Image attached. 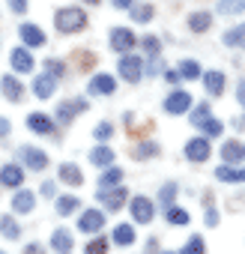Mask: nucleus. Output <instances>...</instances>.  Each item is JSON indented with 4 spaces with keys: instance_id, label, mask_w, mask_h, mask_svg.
Instances as JSON below:
<instances>
[{
    "instance_id": "nucleus-50",
    "label": "nucleus",
    "mask_w": 245,
    "mask_h": 254,
    "mask_svg": "<svg viewBox=\"0 0 245 254\" xmlns=\"http://www.w3.org/2000/svg\"><path fill=\"white\" fill-rule=\"evenodd\" d=\"M132 3H135V0H114V6H117V9H129Z\"/></svg>"
},
{
    "instance_id": "nucleus-19",
    "label": "nucleus",
    "mask_w": 245,
    "mask_h": 254,
    "mask_svg": "<svg viewBox=\"0 0 245 254\" xmlns=\"http://www.w3.org/2000/svg\"><path fill=\"white\" fill-rule=\"evenodd\" d=\"M57 177H60V183H66V186H72V189H78V186L84 183V174L78 171V165H69V162L60 165V174H57Z\"/></svg>"
},
{
    "instance_id": "nucleus-27",
    "label": "nucleus",
    "mask_w": 245,
    "mask_h": 254,
    "mask_svg": "<svg viewBox=\"0 0 245 254\" xmlns=\"http://www.w3.org/2000/svg\"><path fill=\"white\" fill-rule=\"evenodd\" d=\"M114 242L117 245H132L135 242V227L132 224H117L114 227Z\"/></svg>"
},
{
    "instance_id": "nucleus-42",
    "label": "nucleus",
    "mask_w": 245,
    "mask_h": 254,
    "mask_svg": "<svg viewBox=\"0 0 245 254\" xmlns=\"http://www.w3.org/2000/svg\"><path fill=\"white\" fill-rule=\"evenodd\" d=\"M111 132H114V126H111V123H99L93 135H96L99 141H105V138H111Z\"/></svg>"
},
{
    "instance_id": "nucleus-3",
    "label": "nucleus",
    "mask_w": 245,
    "mask_h": 254,
    "mask_svg": "<svg viewBox=\"0 0 245 254\" xmlns=\"http://www.w3.org/2000/svg\"><path fill=\"white\" fill-rule=\"evenodd\" d=\"M135 33L129 30V27H114L111 30V48L117 51V54H129L132 48H135Z\"/></svg>"
},
{
    "instance_id": "nucleus-36",
    "label": "nucleus",
    "mask_w": 245,
    "mask_h": 254,
    "mask_svg": "<svg viewBox=\"0 0 245 254\" xmlns=\"http://www.w3.org/2000/svg\"><path fill=\"white\" fill-rule=\"evenodd\" d=\"M122 183V171L120 168H108L105 174H102V189L105 186H120Z\"/></svg>"
},
{
    "instance_id": "nucleus-18",
    "label": "nucleus",
    "mask_w": 245,
    "mask_h": 254,
    "mask_svg": "<svg viewBox=\"0 0 245 254\" xmlns=\"http://www.w3.org/2000/svg\"><path fill=\"white\" fill-rule=\"evenodd\" d=\"M24 183V171L18 165H6L3 171H0V186H9V189H18Z\"/></svg>"
},
{
    "instance_id": "nucleus-44",
    "label": "nucleus",
    "mask_w": 245,
    "mask_h": 254,
    "mask_svg": "<svg viewBox=\"0 0 245 254\" xmlns=\"http://www.w3.org/2000/svg\"><path fill=\"white\" fill-rule=\"evenodd\" d=\"M203 221H206V227H215V224H218V212H215V209H206V218H203Z\"/></svg>"
},
{
    "instance_id": "nucleus-20",
    "label": "nucleus",
    "mask_w": 245,
    "mask_h": 254,
    "mask_svg": "<svg viewBox=\"0 0 245 254\" xmlns=\"http://www.w3.org/2000/svg\"><path fill=\"white\" fill-rule=\"evenodd\" d=\"M212 27V15L209 12H191L188 15V30L191 33H206Z\"/></svg>"
},
{
    "instance_id": "nucleus-47",
    "label": "nucleus",
    "mask_w": 245,
    "mask_h": 254,
    "mask_svg": "<svg viewBox=\"0 0 245 254\" xmlns=\"http://www.w3.org/2000/svg\"><path fill=\"white\" fill-rule=\"evenodd\" d=\"M203 117H206V105H200V108H197V111H194V114H191V123H194V126H197V123H200V120H203Z\"/></svg>"
},
{
    "instance_id": "nucleus-40",
    "label": "nucleus",
    "mask_w": 245,
    "mask_h": 254,
    "mask_svg": "<svg viewBox=\"0 0 245 254\" xmlns=\"http://www.w3.org/2000/svg\"><path fill=\"white\" fill-rule=\"evenodd\" d=\"M45 72L54 75V78H60V75H66V66L60 60H45Z\"/></svg>"
},
{
    "instance_id": "nucleus-24",
    "label": "nucleus",
    "mask_w": 245,
    "mask_h": 254,
    "mask_svg": "<svg viewBox=\"0 0 245 254\" xmlns=\"http://www.w3.org/2000/svg\"><path fill=\"white\" fill-rule=\"evenodd\" d=\"M36 206V197H33V191H27V189H21L15 197H12V209L15 212H30Z\"/></svg>"
},
{
    "instance_id": "nucleus-26",
    "label": "nucleus",
    "mask_w": 245,
    "mask_h": 254,
    "mask_svg": "<svg viewBox=\"0 0 245 254\" xmlns=\"http://www.w3.org/2000/svg\"><path fill=\"white\" fill-rule=\"evenodd\" d=\"M224 45L230 48H245V24H236L224 33Z\"/></svg>"
},
{
    "instance_id": "nucleus-39",
    "label": "nucleus",
    "mask_w": 245,
    "mask_h": 254,
    "mask_svg": "<svg viewBox=\"0 0 245 254\" xmlns=\"http://www.w3.org/2000/svg\"><path fill=\"white\" fill-rule=\"evenodd\" d=\"M141 45H144V48H147V54H153V57L162 51V42H159L156 36H144V39H141Z\"/></svg>"
},
{
    "instance_id": "nucleus-38",
    "label": "nucleus",
    "mask_w": 245,
    "mask_h": 254,
    "mask_svg": "<svg viewBox=\"0 0 245 254\" xmlns=\"http://www.w3.org/2000/svg\"><path fill=\"white\" fill-rule=\"evenodd\" d=\"M183 254H203V239H200V236H191V239L185 242Z\"/></svg>"
},
{
    "instance_id": "nucleus-31",
    "label": "nucleus",
    "mask_w": 245,
    "mask_h": 254,
    "mask_svg": "<svg viewBox=\"0 0 245 254\" xmlns=\"http://www.w3.org/2000/svg\"><path fill=\"white\" fill-rule=\"evenodd\" d=\"M0 230H3L6 239H18V236H21V227H18V221H15L12 215H3V218H0Z\"/></svg>"
},
{
    "instance_id": "nucleus-25",
    "label": "nucleus",
    "mask_w": 245,
    "mask_h": 254,
    "mask_svg": "<svg viewBox=\"0 0 245 254\" xmlns=\"http://www.w3.org/2000/svg\"><path fill=\"white\" fill-rule=\"evenodd\" d=\"M90 162L99 165V168H108V165L114 162V150L105 147V144H102V147H93V150H90Z\"/></svg>"
},
{
    "instance_id": "nucleus-32",
    "label": "nucleus",
    "mask_w": 245,
    "mask_h": 254,
    "mask_svg": "<svg viewBox=\"0 0 245 254\" xmlns=\"http://www.w3.org/2000/svg\"><path fill=\"white\" fill-rule=\"evenodd\" d=\"M129 12H132V21H138V24H144V21H150L153 18V6L150 3H141V6H129Z\"/></svg>"
},
{
    "instance_id": "nucleus-14",
    "label": "nucleus",
    "mask_w": 245,
    "mask_h": 254,
    "mask_svg": "<svg viewBox=\"0 0 245 254\" xmlns=\"http://www.w3.org/2000/svg\"><path fill=\"white\" fill-rule=\"evenodd\" d=\"M200 78H203V87H206L209 96H221L224 93V72L212 69V72H203Z\"/></svg>"
},
{
    "instance_id": "nucleus-12",
    "label": "nucleus",
    "mask_w": 245,
    "mask_h": 254,
    "mask_svg": "<svg viewBox=\"0 0 245 254\" xmlns=\"http://www.w3.org/2000/svg\"><path fill=\"white\" fill-rule=\"evenodd\" d=\"M21 159L27 162L30 171H45L48 168V156L42 150H36V147H21Z\"/></svg>"
},
{
    "instance_id": "nucleus-45",
    "label": "nucleus",
    "mask_w": 245,
    "mask_h": 254,
    "mask_svg": "<svg viewBox=\"0 0 245 254\" xmlns=\"http://www.w3.org/2000/svg\"><path fill=\"white\" fill-rule=\"evenodd\" d=\"M24 254H45V245H39V242H30V245L24 248Z\"/></svg>"
},
{
    "instance_id": "nucleus-53",
    "label": "nucleus",
    "mask_w": 245,
    "mask_h": 254,
    "mask_svg": "<svg viewBox=\"0 0 245 254\" xmlns=\"http://www.w3.org/2000/svg\"><path fill=\"white\" fill-rule=\"evenodd\" d=\"M84 3H93V6H96V3H99V0H84Z\"/></svg>"
},
{
    "instance_id": "nucleus-8",
    "label": "nucleus",
    "mask_w": 245,
    "mask_h": 254,
    "mask_svg": "<svg viewBox=\"0 0 245 254\" xmlns=\"http://www.w3.org/2000/svg\"><path fill=\"white\" fill-rule=\"evenodd\" d=\"M129 209H132V218H135V221H141V224H150V221H153V200H147L144 194L132 197Z\"/></svg>"
},
{
    "instance_id": "nucleus-6",
    "label": "nucleus",
    "mask_w": 245,
    "mask_h": 254,
    "mask_svg": "<svg viewBox=\"0 0 245 254\" xmlns=\"http://www.w3.org/2000/svg\"><path fill=\"white\" fill-rule=\"evenodd\" d=\"M93 96H111L114 90H117V81H114V75H108V72H99V75H93L90 78V87H87Z\"/></svg>"
},
{
    "instance_id": "nucleus-4",
    "label": "nucleus",
    "mask_w": 245,
    "mask_h": 254,
    "mask_svg": "<svg viewBox=\"0 0 245 254\" xmlns=\"http://www.w3.org/2000/svg\"><path fill=\"white\" fill-rule=\"evenodd\" d=\"M147 72V66H144V60L141 57H132V54H122V60H120V75L126 78V81H141V75Z\"/></svg>"
},
{
    "instance_id": "nucleus-35",
    "label": "nucleus",
    "mask_w": 245,
    "mask_h": 254,
    "mask_svg": "<svg viewBox=\"0 0 245 254\" xmlns=\"http://www.w3.org/2000/svg\"><path fill=\"white\" fill-rule=\"evenodd\" d=\"M174 197H177V183H168V186H162V191H159V200H162V206L168 209V206H174Z\"/></svg>"
},
{
    "instance_id": "nucleus-41",
    "label": "nucleus",
    "mask_w": 245,
    "mask_h": 254,
    "mask_svg": "<svg viewBox=\"0 0 245 254\" xmlns=\"http://www.w3.org/2000/svg\"><path fill=\"white\" fill-rule=\"evenodd\" d=\"M156 153H159L156 144H141V147L135 150V159H150V156H156Z\"/></svg>"
},
{
    "instance_id": "nucleus-23",
    "label": "nucleus",
    "mask_w": 245,
    "mask_h": 254,
    "mask_svg": "<svg viewBox=\"0 0 245 254\" xmlns=\"http://www.w3.org/2000/svg\"><path fill=\"white\" fill-rule=\"evenodd\" d=\"M245 156V147L239 144V141H227L224 147H221V159H224V165H233V162H239Z\"/></svg>"
},
{
    "instance_id": "nucleus-22",
    "label": "nucleus",
    "mask_w": 245,
    "mask_h": 254,
    "mask_svg": "<svg viewBox=\"0 0 245 254\" xmlns=\"http://www.w3.org/2000/svg\"><path fill=\"white\" fill-rule=\"evenodd\" d=\"M9 60H12V69H15V72H30V69H33V57H30V51H24V48H15Z\"/></svg>"
},
{
    "instance_id": "nucleus-43",
    "label": "nucleus",
    "mask_w": 245,
    "mask_h": 254,
    "mask_svg": "<svg viewBox=\"0 0 245 254\" xmlns=\"http://www.w3.org/2000/svg\"><path fill=\"white\" fill-rule=\"evenodd\" d=\"M236 102H239V105L245 108V78H242V81L236 84Z\"/></svg>"
},
{
    "instance_id": "nucleus-28",
    "label": "nucleus",
    "mask_w": 245,
    "mask_h": 254,
    "mask_svg": "<svg viewBox=\"0 0 245 254\" xmlns=\"http://www.w3.org/2000/svg\"><path fill=\"white\" fill-rule=\"evenodd\" d=\"M245 12V0H218V15H239Z\"/></svg>"
},
{
    "instance_id": "nucleus-21",
    "label": "nucleus",
    "mask_w": 245,
    "mask_h": 254,
    "mask_svg": "<svg viewBox=\"0 0 245 254\" xmlns=\"http://www.w3.org/2000/svg\"><path fill=\"white\" fill-rule=\"evenodd\" d=\"M215 177L221 183H245V168H230V165H221L215 168Z\"/></svg>"
},
{
    "instance_id": "nucleus-52",
    "label": "nucleus",
    "mask_w": 245,
    "mask_h": 254,
    "mask_svg": "<svg viewBox=\"0 0 245 254\" xmlns=\"http://www.w3.org/2000/svg\"><path fill=\"white\" fill-rule=\"evenodd\" d=\"M233 126H236V129H245V117H242V120H236Z\"/></svg>"
},
{
    "instance_id": "nucleus-10",
    "label": "nucleus",
    "mask_w": 245,
    "mask_h": 254,
    "mask_svg": "<svg viewBox=\"0 0 245 254\" xmlns=\"http://www.w3.org/2000/svg\"><path fill=\"white\" fill-rule=\"evenodd\" d=\"M0 90H3V96H6L9 102H21V99H24V84H21L15 75H3Z\"/></svg>"
},
{
    "instance_id": "nucleus-2",
    "label": "nucleus",
    "mask_w": 245,
    "mask_h": 254,
    "mask_svg": "<svg viewBox=\"0 0 245 254\" xmlns=\"http://www.w3.org/2000/svg\"><path fill=\"white\" fill-rule=\"evenodd\" d=\"M126 197H129V191L122 189V186H105V189L99 191V200H102L111 212H117V209L126 206Z\"/></svg>"
},
{
    "instance_id": "nucleus-13",
    "label": "nucleus",
    "mask_w": 245,
    "mask_h": 254,
    "mask_svg": "<svg viewBox=\"0 0 245 254\" xmlns=\"http://www.w3.org/2000/svg\"><path fill=\"white\" fill-rule=\"evenodd\" d=\"M18 33H21V42H24L27 48H39V45H45V33H42L36 24H30V21H27V24H21V30H18Z\"/></svg>"
},
{
    "instance_id": "nucleus-16",
    "label": "nucleus",
    "mask_w": 245,
    "mask_h": 254,
    "mask_svg": "<svg viewBox=\"0 0 245 254\" xmlns=\"http://www.w3.org/2000/svg\"><path fill=\"white\" fill-rule=\"evenodd\" d=\"M84 108H87V102H84V99H78V102H63V105L57 108V120L69 126V123H72V120H75Z\"/></svg>"
},
{
    "instance_id": "nucleus-15",
    "label": "nucleus",
    "mask_w": 245,
    "mask_h": 254,
    "mask_svg": "<svg viewBox=\"0 0 245 254\" xmlns=\"http://www.w3.org/2000/svg\"><path fill=\"white\" fill-rule=\"evenodd\" d=\"M54 87H57V78L54 75H39L36 81H33V93H36V99H51L54 96Z\"/></svg>"
},
{
    "instance_id": "nucleus-37",
    "label": "nucleus",
    "mask_w": 245,
    "mask_h": 254,
    "mask_svg": "<svg viewBox=\"0 0 245 254\" xmlns=\"http://www.w3.org/2000/svg\"><path fill=\"white\" fill-rule=\"evenodd\" d=\"M108 251V239H102V236H96L87 248H84V254H105Z\"/></svg>"
},
{
    "instance_id": "nucleus-49",
    "label": "nucleus",
    "mask_w": 245,
    "mask_h": 254,
    "mask_svg": "<svg viewBox=\"0 0 245 254\" xmlns=\"http://www.w3.org/2000/svg\"><path fill=\"white\" fill-rule=\"evenodd\" d=\"M6 135H9V120L0 117V138H6Z\"/></svg>"
},
{
    "instance_id": "nucleus-1",
    "label": "nucleus",
    "mask_w": 245,
    "mask_h": 254,
    "mask_svg": "<svg viewBox=\"0 0 245 254\" xmlns=\"http://www.w3.org/2000/svg\"><path fill=\"white\" fill-rule=\"evenodd\" d=\"M54 24H57L60 33H81V30L87 27V15H84V9H78V6L60 9V12L54 15Z\"/></svg>"
},
{
    "instance_id": "nucleus-7",
    "label": "nucleus",
    "mask_w": 245,
    "mask_h": 254,
    "mask_svg": "<svg viewBox=\"0 0 245 254\" xmlns=\"http://www.w3.org/2000/svg\"><path fill=\"white\" fill-rule=\"evenodd\" d=\"M209 138H191L188 144H185V159L188 162H206L209 159Z\"/></svg>"
},
{
    "instance_id": "nucleus-11",
    "label": "nucleus",
    "mask_w": 245,
    "mask_h": 254,
    "mask_svg": "<svg viewBox=\"0 0 245 254\" xmlns=\"http://www.w3.org/2000/svg\"><path fill=\"white\" fill-rule=\"evenodd\" d=\"M27 126H30V132H36V135H51L54 132V120L48 114H39V111H33L27 117Z\"/></svg>"
},
{
    "instance_id": "nucleus-54",
    "label": "nucleus",
    "mask_w": 245,
    "mask_h": 254,
    "mask_svg": "<svg viewBox=\"0 0 245 254\" xmlns=\"http://www.w3.org/2000/svg\"><path fill=\"white\" fill-rule=\"evenodd\" d=\"M165 254H174V251H165Z\"/></svg>"
},
{
    "instance_id": "nucleus-17",
    "label": "nucleus",
    "mask_w": 245,
    "mask_h": 254,
    "mask_svg": "<svg viewBox=\"0 0 245 254\" xmlns=\"http://www.w3.org/2000/svg\"><path fill=\"white\" fill-rule=\"evenodd\" d=\"M72 245H75L72 233H69L66 227H57V230H54V236H51V248H54L57 254H69V251H72Z\"/></svg>"
},
{
    "instance_id": "nucleus-55",
    "label": "nucleus",
    "mask_w": 245,
    "mask_h": 254,
    "mask_svg": "<svg viewBox=\"0 0 245 254\" xmlns=\"http://www.w3.org/2000/svg\"><path fill=\"white\" fill-rule=\"evenodd\" d=\"M0 254H6V251H0Z\"/></svg>"
},
{
    "instance_id": "nucleus-29",
    "label": "nucleus",
    "mask_w": 245,
    "mask_h": 254,
    "mask_svg": "<svg viewBox=\"0 0 245 254\" xmlns=\"http://www.w3.org/2000/svg\"><path fill=\"white\" fill-rule=\"evenodd\" d=\"M197 126H200V129L206 132V138H218V135L224 132V126H221V120H215V117H203V120H200Z\"/></svg>"
},
{
    "instance_id": "nucleus-51",
    "label": "nucleus",
    "mask_w": 245,
    "mask_h": 254,
    "mask_svg": "<svg viewBox=\"0 0 245 254\" xmlns=\"http://www.w3.org/2000/svg\"><path fill=\"white\" fill-rule=\"evenodd\" d=\"M42 194L51 197V194H54V183H42Z\"/></svg>"
},
{
    "instance_id": "nucleus-5",
    "label": "nucleus",
    "mask_w": 245,
    "mask_h": 254,
    "mask_svg": "<svg viewBox=\"0 0 245 254\" xmlns=\"http://www.w3.org/2000/svg\"><path fill=\"white\" fill-rule=\"evenodd\" d=\"M165 111L174 114V117L188 114V111H191V93H185V90H174V93L165 99Z\"/></svg>"
},
{
    "instance_id": "nucleus-48",
    "label": "nucleus",
    "mask_w": 245,
    "mask_h": 254,
    "mask_svg": "<svg viewBox=\"0 0 245 254\" xmlns=\"http://www.w3.org/2000/svg\"><path fill=\"white\" fill-rule=\"evenodd\" d=\"M15 12H27V0H9Z\"/></svg>"
},
{
    "instance_id": "nucleus-30",
    "label": "nucleus",
    "mask_w": 245,
    "mask_h": 254,
    "mask_svg": "<svg viewBox=\"0 0 245 254\" xmlns=\"http://www.w3.org/2000/svg\"><path fill=\"white\" fill-rule=\"evenodd\" d=\"M180 75H183L185 81H197L203 72H200V63H197V60H183V63H180Z\"/></svg>"
},
{
    "instance_id": "nucleus-9",
    "label": "nucleus",
    "mask_w": 245,
    "mask_h": 254,
    "mask_svg": "<svg viewBox=\"0 0 245 254\" xmlns=\"http://www.w3.org/2000/svg\"><path fill=\"white\" fill-rule=\"evenodd\" d=\"M78 227H81L84 233H99V230L105 227V212H102V209H87V212L81 215Z\"/></svg>"
},
{
    "instance_id": "nucleus-34",
    "label": "nucleus",
    "mask_w": 245,
    "mask_h": 254,
    "mask_svg": "<svg viewBox=\"0 0 245 254\" xmlns=\"http://www.w3.org/2000/svg\"><path fill=\"white\" fill-rule=\"evenodd\" d=\"M75 209H78V197H69V194L57 197V212H60V215H72Z\"/></svg>"
},
{
    "instance_id": "nucleus-33",
    "label": "nucleus",
    "mask_w": 245,
    "mask_h": 254,
    "mask_svg": "<svg viewBox=\"0 0 245 254\" xmlns=\"http://www.w3.org/2000/svg\"><path fill=\"white\" fill-rule=\"evenodd\" d=\"M165 218H168L171 224H177V227L188 224V212H185V209H180V206H168V209H165Z\"/></svg>"
},
{
    "instance_id": "nucleus-46",
    "label": "nucleus",
    "mask_w": 245,
    "mask_h": 254,
    "mask_svg": "<svg viewBox=\"0 0 245 254\" xmlns=\"http://www.w3.org/2000/svg\"><path fill=\"white\" fill-rule=\"evenodd\" d=\"M165 78H168L171 84H180V81H183V75H180V69H171V72H165Z\"/></svg>"
}]
</instances>
